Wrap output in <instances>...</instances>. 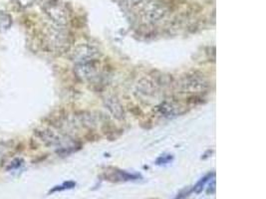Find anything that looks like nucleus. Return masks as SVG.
<instances>
[{
    "label": "nucleus",
    "mask_w": 266,
    "mask_h": 199,
    "mask_svg": "<svg viewBox=\"0 0 266 199\" xmlns=\"http://www.w3.org/2000/svg\"><path fill=\"white\" fill-rule=\"evenodd\" d=\"M178 86L182 91H185V93L186 91H189V93L202 92L209 88L208 82L204 78L196 75H188L187 77L183 78Z\"/></svg>",
    "instance_id": "nucleus-2"
},
{
    "label": "nucleus",
    "mask_w": 266,
    "mask_h": 199,
    "mask_svg": "<svg viewBox=\"0 0 266 199\" xmlns=\"http://www.w3.org/2000/svg\"><path fill=\"white\" fill-rule=\"evenodd\" d=\"M22 164H23V161H22L21 159H15L14 161H12V162L10 163L9 167L7 168V170H9V171H11V170H16V169L20 168V167L22 166Z\"/></svg>",
    "instance_id": "nucleus-10"
},
{
    "label": "nucleus",
    "mask_w": 266,
    "mask_h": 199,
    "mask_svg": "<svg viewBox=\"0 0 266 199\" xmlns=\"http://www.w3.org/2000/svg\"><path fill=\"white\" fill-rule=\"evenodd\" d=\"M12 25V17L5 11L0 10V32L7 31Z\"/></svg>",
    "instance_id": "nucleus-6"
},
{
    "label": "nucleus",
    "mask_w": 266,
    "mask_h": 199,
    "mask_svg": "<svg viewBox=\"0 0 266 199\" xmlns=\"http://www.w3.org/2000/svg\"><path fill=\"white\" fill-rule=\"evenodd\" d=\"M171 160H172V157H168V158H166V159H165V158H164V159H163V158H161V159H159V160H158L157 164H158V163H160V162H162V164H168V163H169ZM162 164H161V165H162Z\"/></svg>",
    "instance_id": "nucleus-12"
},
{
    "label": "nucleus",
    "mask_w": 266,
    "mask_h": 199,
    "mask_svg": "<svg viewBox=\"0 0 266 199\" xmlns=\"http://www.w3.org/2000/svg\"><path fill=\"white\" fill-rule=\"evenodd\" d=\"M44 45L51 52H64L69 47L68 37L60 31H50L44 37Z\"/></svg>",
    "instance_id": "nucleus-1"
},
{
    "label": "nucleus",
    "mask_w": 266,
    "mask_h": 199,
    "mask_svg": "<svg viewBox=\"0 0 266 199\" xmlns=\"http://www.w3.org/2000/svg\"><path fill=\"white\" fill-rule=\"evenodd\" d=\"M76 187V184L74 182H66L64 183L63 185L61 186H58V187H55L54 189H52L50 191V194H53V193H57V192H63V191H67V190H72Z\"/></svg>",
    "instance_id": "nucleus-8"
},
{
    "label": "nucleus",
    "mask_w": 266,
    "mask_h": 199,
    "mask_svg": "<svg viewBox=\"0 0 266 199\" xmlns=\"http://www.w3.org/2000/svg\"><path fill=\"white\" fill-rule=\"evenodd\" d=\"M179 109H182V107L176 106L174 103H169V102H165L160 107H158L160 113L165 117H176L181 115L179 113Z\"/></svg>",
    "instance_id": "nucleus-4"
},
{
    "label": "nucleus",
    "mask_w": 266,
    "mask_h": 199,
    "mask_svg": "<svg viewBox=\"0 0 266 199\" xmlns=\"http://www.w3.org/2000/svg\"><path fill=\"white\" fill-rule=\"evenodd\" d=\"M18 6L22 7V8H27L30 7L31 5H33L34 3H36L38 0H14Z\"/></svg>",
    "instance_id": "nucleus-9"
},
{
    "label": "nucleus",
    "mask_w": 266,
    "mask_h": 199,
    "mask_svg": "<svg viewBox=\"0 0 266 199\" xmlns=\"http://www.w3.org/2000/svg\"><path fill=\"white\" fill-rule=\"evenodd\" d=\"M216 193V181L214 180L213 183L210 185V189L208 190V195H214Z\"/></svg>",
    "instance_id": "nucleus-11"
},
{
    "label": "nucleus",
    "mask_w": 266,
    "mask_h": 199,
    "mask_svg": "<svg viewBox=\"0 0 266 199\" xmlns=\"http://www.w3.org/2000/svg\"><path fill=\"white\" fill-rule=\"evenodd\" d=\"M45 11L47 15L56 23L64 24L66 23V13L64 9L57 3L49 2L45 7Z\"/></svg>",
    "instance_id": "nucleus-3"
},
{
    "label": "nucleus",
    "mask_w": 266,
    "mask_h": 199,
    "mask_svg": "<svg viewBox=\"0 0 266 199\" xmlns=\"http://www.w3.org/2000/svg\"><path fill=\"white\" fill-rule=\"evenodd\" d=\"M215 177V173H213V174H209L208 176H206V177H204L196 186H195V188L192 190L194 193H196V194H200V193H202L203 192V190H204V187L206 186V184L209 182V180H211L212 178H214Z\"/></svg>",
    "instance_id": "nucleus-7"
},
{
    "label": "nucleus",
    "mask_w": 266,
    "mask_h": 199,
    "mask_svg": "<svg viewBox=\"0 0 266 199\" xmlns=\"http://www.w3.org/2000/svg\"><path fill=\"white\" fill-rule=\"evenodd\" d=\"M106 105L109 109V111L114 115V117H116L117 119H123L125 117L124 114V110L122 108V106L120 105V103L116 100V99H108L106 101Z\"/></svg>",
    "instance_id": "nucleus-5"
}]
</instances>
